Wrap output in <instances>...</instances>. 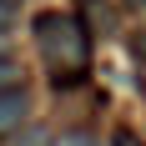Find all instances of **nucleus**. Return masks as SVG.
<instances>
[{"label":"nucleus","mask_w":146,"mask_h":146,"mask_svg":"<svg viewBox=\"0 0 146 146\" xmlns=\"http://www.w3.org/2000/svg\"><path fill=\"white\" fill-rule=\"evenodd\" d=\"M30 30H35V40H40V50H45V60H50L56 81H60V76H66V81H76V76L86 71L91 40H86V25H81L76 15L40 10L35 20H30Z\"/></svg>","instance_id":"obj_1"},{"label":"nucleus","mask_w":146,"mask_h":146,"mask_svg":"<svg viewBox=\"0 0 146 146\" xmlns=\"http://www.w3.org/2000/svg\"><path fill=\"white\" fill-rule=\"evenodd\" d=\"M25 121H30V96H25V86H5V91H0V136H15Z\"/></svg>","instance_id":"obj_2"},{"label":"nucleus","mask_w":146,"mask_h":146,"mask_svg":"<svg viewBox=\"0 0 146 146\" xmlns=\"http://www.w3.org/2000/svg\"><path fill=\"white\" fill-rule=\"evenodd\" d=\"M5 86H20V60L10 56V45L0 50V91H5Z\"/></svg>","instance_id":"obj_3"},{"label":"nucleus","mask_w":146,"mask_h":146,"mask_svg":"<svg viewBox=\"0 0 146 146\" xmlns=\"http://www.w3.org/2000/svg\"><path fill=\"white\" fill-rule=\"evenodd\" d=\"M10 35H15V15H10V5H0V50L10 45Z\"/></svg>","instance_id":"obj_4"},{"label":"nucleus","mask_w":146,"mask_h":146,"mask_svg":"<svg viewBox=\"0 0 146 146\" xmlns=\"http://www.w3.org/2000/svg\"><path fill=\"white\" fill-rule=\"evenodd\" d=\"M56 146H101V141H96V136H81V131H76V136H60Z\"/></svg>","instance_id":"obj_5"},{"label":"nucleus","mask_w":146,"mask_h":146,"mask_svg":"<svg viewBox=\"0 0 146 146\" xmlns=\"http://www.w3.org/2000/svg\"><path fill=\"white\" fill-rule=\"evenodd\" d=\"M15 146H45V131H25V141H15Z\"/></svg>","instance_id":"obj_6"},{"label":"nucleus","mask_w":146,"mask_h":146,"mask_svg":"<svg viewBox=\"0 0 146 146\" xmlns=\"http://www.w3.org/2000/svg\"><path fill=\"white\" fill-rule=\"evenodd\" d=\"M116 146H141V141H136L131 131H116Z\"/></svg>","instance_id":"obj_7"},{"label":"nucleus","mask_w":146,"mask_h":146,"mask_svg":"<svg viewBox=\"0 0 146 146\" xmlns=\"http://www.w3.org/2000/svg\"><path fill=\"white\" fill-rule=\"evenodd\" d=\"M0 5H10V10H15V5H20V0H0Z\"/></svg>","instance_id":"obj_8"}]
</instances>
